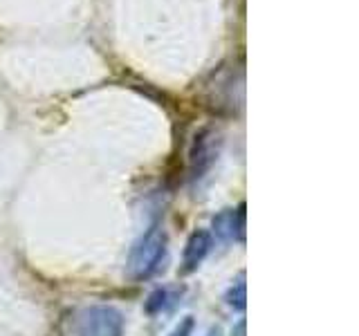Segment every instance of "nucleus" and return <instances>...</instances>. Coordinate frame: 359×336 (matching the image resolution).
<instances>
[{
    "mask_svg": "<svg viewBox=\"0 0 359 336\" xmlns=\"http://www.w3.org/2000/svg\"><path fill=\"white\" fill-rule=\"evenodd\" d=\"M213 160H216V144L209 137V132H202L200 137H196L194 150H191V173H194V177H200L205 171H209Z\"/></svg>",
    "mask_w": 359,
    "mask_h": 336,
    "instance_id": "5",
    "label": "nucleus"
},
{
    "mask_svg": "<svg viewBox=\"0 0 359 336\" xmlns=\"http://www.w3.org/2000/svg\"><path fill=\"white\" fill-rule=\"evenodd\" d=\"M245 300H247V294H245V283H243V278H241V283L233 285L229 289L227 302H229L231 307H236V309H245Z\"/></svg>",
    "mask_w": 359,
    "mask_h": 336,
    "instance_id": "7",
    "label": "nucleus"
},
{
    "mask_svg": "<svg viewBox=\"0 0 359 336\" xmlns=\"http://www.w3.org/2000/svg\"><path fill=\"white\" fill-rule=\"evenodd\" d=\"M191 332H194V318H184V321L180 323L177 328L173 330L171 336H191Z\"/></svg>",
    "mask_w": 359,
    "mask_h": 336,
    "instance_id": "8",
    "label": "nucleus"
},
{
    "mask_svg": "<svg viewBox=\"0 0 359 336\" xmlns=\"http://www.w3.org/2000/svg\"><path fill=\"white\" fill-rule=\"evenodd\" d=\"M123 318L115 307H90L79 321V336H121Z\"/></svg>",
    "mask_w": 359,
    "mask_h": 336,
    "instance_id": "2",
    "label": "nucleus"
},
{
    "mask_svg": "<svg viewBox=\"0 0 359 336\" xmlns=\"http://www.w3.org/2000/svg\"><path fill=\"white\" fill-rule=\"evenodd\" d=\"M180 300V291L177 289H171V287H162L153 291L146 300V312L149 314H162V312H168L175 302Z\"/></svg>",
    "mask_w": 359,
    "mask_h": 336,
    "instance_id": "6",
    "label": "nucleus"
},
{
    "mask_svg": "<svg viewBox=\"0 0 359 336\" xmlns=\"http://www.w3.org/2000/svg\"><path fill=\"white\" fill-rule=\"evenodd\" d=\"M211 233L200 229V231H194L191 233V238L187 240V246H184V272H194V269L200 267V262L205 260L207 253L211 251Z\"/></svg>",
    "mask_w": 359,
    "mask_h": 336,
    "instance_id": "3",
    "label": "nucleus"
},
{
    "mask_svg": "<svg viewBox=\"0 0 359 336\" xmlns=\"http://www.w3.org/2000/svg\"><path fill=\"white\" fill-rule=\"evenodd\" d=\"M164 251H166V233L160 227L149 229L130 251V260H128L130 276L133 278L151 276L160 267Z\"/></svg>",
    "mask_w": 359,
    "mask_h": 336,
    "instance_id": "1",
    "label": "nucleus"
},
{
    "mask_svg": "<svg viewBox=\"0 0 359 336\" xmlns=\"http://www.w3.org/2000/svg\"><path fill=\"white\" fill-rule=\"evenodd\" d=\"M213 231L220 240H233L236 235L245 233V206L236 211H222L220 216L213 218Z\"/></svg>",
    "mask_w": 359,
    "mask_h": 336,
    "instance_id": "4",
    "label": "nucleus"
}]
</instances>
